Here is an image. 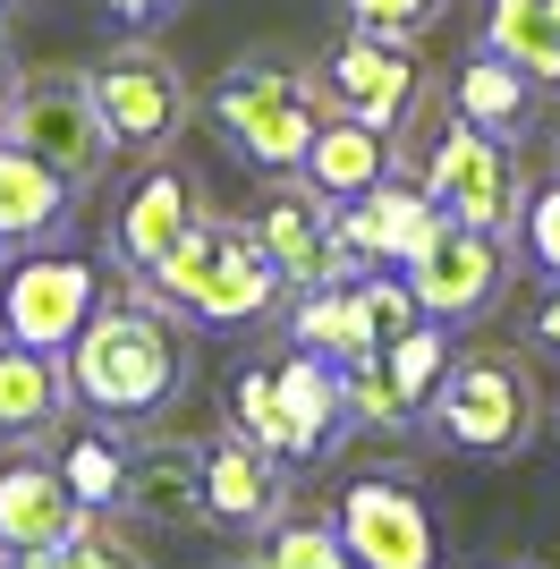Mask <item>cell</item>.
<instances>
[{
	"instance_id": "21",
	"label": "cell",
	"mask_w": 560,
	"mask_h": 569,
	"mask_svg": "<svg viewBox=\"0 0 560 569\" xmlns=\"http://www.w3.org/2000/svg\"><path fill=\"white\" fill-rule=\"evenodd\" d=\"M280 366V408H289V459H323L349 426V400H340V366L314 349L272 357Z\"/></svg>"
},
{
	"instance_id": "23",
	"label": "cell",
	"mask_w": 560,
	"mask_h": 569,
	"mask_svg": "<svg viewBox=\"0 0 560 569\" xmlns=\"http://www.w3.org/2000/svg\"><path fill=\"white\" fill-rule=\"evenodd\" d=\"M484 51H501L536 86H560V0H492Z\"/></svg>"
},
{
	"instance_id": "9",
	"label": "cell",
	"mask_w": 560,
	"mask_h": 569,
	"mask_svg": "<svg viewBox=\"0 0 560 569\" xmlns=\"http://www.w3.org/2000/svg\"><path fill=\"white\" fill-rule=\"evenodd\" d=\"M331 527L357 569H442V527H433L424 493H408L399 476H357Z\"/></svg>"
},
{
	"instance_id": "33",
	"label": "cell",
	"mask_w": 560,
	"mask_h": 569,
	"mask_svg": "<svg viewBox=\"0 0 560 569\" xmlns=\"http://www.w3.org/2000/svg\"><path fill=\"white\" fill-rule=\"evenodd\" d=\"M527 340H543V349H560V281H552V298L536 307V323H527Z\"/></svg>"
},
{
	"instance_id": "37",
	"label": "cell",
	"mask_w": 560,
	"mask_h": 569,
	"mask_svg": "<svg viewBox=\"0 0 560 569\" xmlns=\"http://www.w3.org/2000/svg\"><path fill=\"white\" fill-rule=\"evenodd\" d=\"M0 128H9V77H0Z\"/></svg>"
},
{
	"instance_id": "16",
	"label": "cell",
	"mask_w": 560,
	"mask_h": 569,
	"mask_svg": "<svg viewBox=\"0 0 560 569\" xmlns=\"http://www.w3.org/2000/svg\"><path fill=\"white\" fill-rule=\"evenodd\" d=\"M331 221H340L349 263H408V247L433 230V196H424L417 179H399V170H391V179H373L366 196L331 204Z\"/></svg>"
},
{
	"instance_id": "11",
	"label": "cell",
	"mask_w": 560,
	"mask_h": 569,
	"mask_svg": "<svg viewBox=\"0 0 560 569\" xmlns=\"http://www.w3.org/2000/svg\"><path fill=\"white\" fill-rule=\"evenodd\" d=\"M417 86H424V77H417V60H408V43H391V34H366V26H349V43L323 60V94H331V111L366 119V128H382V137L399 128V111H408V94H417Z\"/></svg>"
},
{
	"instance_id": "22",
	"label": "cell",
	"mask_w": 560,
	"mask_h": 569,
	"mask_svg": "<svg viewBox=\"0 0 560 569\" xmlns=\"http://www.w3.org/2000/svg\"><path fill=\"white\" fill-rule=\"evenodd\" d=\"M450 111L467 119V128H492V137H518V128H536L543 111V86L527 69H510L501 51H476L459 77H450Z\"/></svg>"
},
{
	"instance_id": "4",
	"label": "cell",
	"mask_w": 560,
	"mask_h": 569,
	"mask_svg": "<svg viewBox=\"0 0 560 569\" xmlns=\"http://www.w3.org/2000/svg\"><path fill=\"white\" fill-rule=\"evenodd\" d=\"M433 433H442L450 451L467 459H518L536 442V375H527V357L510 349H467L450 357V375L433 382Z\"/></svg>"
},
{
	"instance_id": "35",
	"label": "cell",
	"mask_w": 560,
	"mask_h": 569,
	"mask_svg": "<svg viewBox=\"0 0 560 569\" xmlns=\"http://www.w3.org/2000/svg\"><path fill=\"white\" fill-rule=\"evenodd\" d=\"M0 569H60V552H0Z\"/></svg>"
},
{
	"instance_id": "6",
	"label": "cell",
	"mask_w": 560,
	"mask_h": 569,
	"mask_svg": "<svg viewBox=\"0 0 560 569\" xmlns=\"http://www.w3.org/2000/svg\"><path fill=\"white\" fill-rule=\"evenodd\" d=\"M0 137L26 144L34 162H51L77 196H86L119 153L111 128H102V111H93V86L77 69H34L26 86H9V128H0Z\"/></svg>"
},
{
	"instance_id": "34",
	"label": "cell",
	"mask_w": 560,
	"mask_h": 569,
	"mask_svg": "<svg viewBox=\"0 0 560 569\" xmlns=\"http://www.w3.org/2000/svg\"><path fill=\"white\" fill-rule=\"evenodd\" d=\"M102 9H119V18H137V26H153V18H170L179 0H102Z\"/></svg>"
},
{
	"instance_id": "13",
	"label": "cell",
	"mask_w": 560,
	"mask_h": 569,
	"mask_svg": "<svg viewBox=\"0 0 560 569\" xmlns=\"http://www.w3.org/2000/svg\"><path fill=\"white\" fill-rule=\"evenodd\" d=\"M86 527L60 459L43 451H9L0 459V552H60Z\"/></svg>"
},
{
	"instance_id": "3",
	"label": "cell",
	"mask_w": 560,
	"mask_h": 569,
	"mask_svg": "<svg viewBox=\"0 0 560 569\" xmlns=\"http://www.w3.org/2000/svg\"><path fill=\"white\" fill-rule=\"evenodd\" d=\"M230 144L247 153L256 170H298L314 128H323L331 94H323V69H306V60H280V51H247L230 77H221V94H212Z\"/></svg>"
},
{
	"instance_id": "19",
	"label": "cell",
	"mask_w": 560,
	"mask_h": 569,
	"mask_svg": "<svg viewBox=\"0 0 560 569\" xmlns=\"http://www.w3.org/2000/svg\"><path fill=\"white\" fill-rule=\"evenodd\" d=\"M77 213V188L51 162H34L26 144L0 137V247H51Z\"/></svg>"
},
{
	"instance_id": "28",
	"label": "cell",
	"mask_w": 560,
	"mask_h": 569,
	"mask_svg": "<svg viewBox=\"0 0 560 569\" xmlns=\"http://www.w3.org/2000/svg\"><path fill=\"white\" fill-rule=\"evenodd\" d=\"M256 569H357L349 545H340V527L323 519H272L256 545Z\"/></svg>"
},
{
	"instance_id": "20",
	"label": "cell",
	"mask_w": 560,
	"mask_h": 569,
	"mask_svg": "<svg viewBox=\"0 0 560 569\" xmlns=\"http://www.w3.org/2000/svg\"><path fill=\"white\" fill-rule=\"evenodd\" d=\"M298 179L323 196V204H349V196H366L373 179H391V137L366 128V119H349V111H323V128H314V144H306Z\"/></svg>"
},
{
	"instance_id": "10",
	"label": "cell",
	"mask_w": 560,
	"mask_h": 569,
	"mask_svg": "<svg viewBox=\"0 0 560 569\" xmlns=\"http://www.w3.org/2000/svg\"><path fill=\"white\" fill-rule=\"evenodd\" d=\"M93 289H102V272H93L86 256H26L9 281H0V323H9V340H26V349H69L77 332H86L93 315Z\"/></svg>"
},
{
	"instance_id": "2",
	"label": "cell",
	"mask_w": 560,
	"mask_h": 569,
	"mask_svg": "<svg viewBox=\"0 0 560 569\" xmlns=\"http://www.w3.org/2000/svg\"><path fill=\"white\" fill-rule=\"evenodd\" d=\"M144 289L170 298V307H187V315H204V323H263L289 281H280V263L263 256L256 221L204 213L162 263H153V272H144Z\"/></svg>"
},
{
	"instance_id": "15",
	"label": "cell",
	"mask_w": 560,
	"mask_h": 569,
	"mask_svg": "<svg viewBox=\"0 0 560 569\" xmlns=\"http://www.w3.org/2000/svg\"><path fill=\"white\" fill-rule=\"evenodd\" d=\"M289 459H272L263 442H247V433H221V442H204V519L212 527H272L280 519V493H289Z\"/></svg>"
},
{
	"instance_id": "31",
	"label": "cell",
	"mask_w": 560,
	"mask_h": 569,
	"mask_svg": "<svg viewBox=\"0 0 560 569\" xmlns=\"http://www.w3.org/2000/svg\"><path fill=\"white\" fill-rule=\"evenodd\" d=\"M518 238H527V256H536L543 272L560 281V179H552L543 196H527V213H518Z\"/></svg>"
},
{
	"instance_id": "7",
	"label": "cell",
	"mask_w": 560,
	"mask_h": 569,
	"mask_svg": "<svg viewBox=\"0 0 560 569\" xmlns=\"http://www.w3.org/2000/svg\"><path fill=\"white\" fill-rule=\"evenodd\" d=\"M417 188L433 196V213L467 221V230H492V238H518V213H527V170H518L510 137L467 128L459 111L442 119V144H433Z\"/></svg>"
},
{
	"instance_id": "1",
	"label": "cell",
	"mask_w": 560,
	"mask_h": 569,
	"mask_svg": "<svg viewBox=\"0 0 560 569\" xmlns=\"http://www.w3.org/2000/svg\"><path fill=\"white\" fill-rule=\"evenodd\" d=\"M60 375H69V400H86L102 426H137L153 408L179 400L187 382V332L179 315L144 289L128 307H93L86 332L60 349Z\"/></svg>"
},
{
	"instance_id": "24",
	"label": "cell",
	"mask_w": 560,
	"mask_h": 569,
	"mask_svg": "<svg viewBox=\"0 0 560 569\" xmlns=\"http://www.w3.org/2000/svg\"><path fill=\"white\" fill-rule=\"evenodd\" d=\"M60 476H69V493L86 519H102V510H128V442H119L111 426L77 433L69 451H60Z\"/></svg>"
},
{
	"instance_id": "32",
	"label": "cell",
	"mask_w": 560,
	"mask_h": 569,
	"mask_svg": "<svg viewBox=\"0 0 560 569\" xmlns=\"http://www.w3.org/2000/svg\"><path fill=\"white\" fill-rule=\"evenodd\" d=\"M60 569H144V561L128 545H111V536H93V519H86L69 545H60Z\"/></svg>"
},
{
	"instance_id": "38",
	"label": "cell",
	"mask_w": 560,
	"mask_h": 569,
	"mask_svg": "<svg viewBox=\"0 0 560 569\" xmlns=\"http://www.w3.org/2000/svg\"><path fill=\"white\" fill-rule=\"evenodd\" d=\"M0 9H9V0H0Z\"/></svg>"
},
{
	"instance_id": "27",
	"label": "cell",
	"mask_w": 560,
	"mask_h": 569,
	"mask_svg": "<svg viewBox=\"0 0 560 569\" xmlns=\"http://www.w3.org/2000/svg\"><path fill=\"white\" fill-rule=\"evenodd\" d=\"M289 340H306L314 357H357V315H349V281H314L298 289V315H289Z\"/></svg>"
},
{
	"instance_id": "30",
	"label": "cell",
	"mask_w": 560,
	"mask_h": 569,
	"mask_svg": "<svg viewBox=\"0 0 560 569\" xmlns=\"http://www.w3.org/2000/svg\"><path fill=\"white\" fill-rule=\"evenodd\" d=\"M340 9H349V26H366V34L408 43V34H424V26H433V9H442V0H340Z\"/></svg>"
},
{
	"instance_id": "5",
	"label": "cell",
	"mask_w": 560,
	"mask_h": 569,
	"mask_svg": "<svg viewBox=\"0 0 560 569\" xmlns=\"http://www.w3.org/2000/svg\"><path fill=\"white\" fill-rule=\"evenodd\" d=\"M86 86H93V111L111 128V144L144 153V162H162L170 144L187 137V119H196V94H187L179 60L162 43H111L86 69Z\"/></svg>"
},
{
	"instance_id": "8",
	"label": "cell",
	"mask_w": 560,
	"mask_h": 569,
	"mask_svg": "<svg viewBox=\"0 0 560 569\" xmlns=\"http://www.w3.org/2000/svg\"><path fill=\"white\" fill-rule=\"evenodd\" d=\"M399 281L417 289V307L433 315V323H476V315L501 298V281H510V238L433 213V230H424L417 247H408V263H399Z\"/></svg>"
},
{
	"instance_id": "18",
	"label": "cell",
	"mask_w": 560,
	"mask_h": 569,
	"mask_svg": "<svg viewBox=\"0 0 560 569\" xmlns=\"http://www.w3.org/2000/svg\"><path fill=\"white\" fill-rule=\"evenodd\" d=\"M69 417V375H60V349H26V340H0V442L9 451H34L51 442Z\"/></svg>"
},
{
	"instance_id": "36",
	"label": "cell",
	"mask_w": 560,
	"mask_h": 569,
	"mask_svg": "<svg viewBox=\"0 0 560 569\" xmlns=\"http://www.w3.org/2000/svg\"><path fill=\"white\" fill-rule=\"evenodd\" d=\"M0 69H9V9H0Z\"/></svg>"
},
{
	"instance_id": "25",
	"label": "cell",
	"mask_w": 560,
	"mask_h": 569,
	"mask_svg": "<svg viewBox=\"0 0 560 569\" xmlns=\"http://www.w3.org/2000/svg\"><path fill=\"white\" fill-rule=\"evenodd\" d=\"M373 357H382L391 391H399V400H408V408L424 417V408H433V382L450 375V323H433V315H424V323H408V332H399L391 349H373Z\"/></svg>"
},
{
	"instance_id": "29",
	"label": "cell",
	"mask_w": 560,
	"mask_h": 569,
	"mask_svg": "<svg viewBox=\"0 0 560 569\" xmlns=\"http://www.w3.org/2000/svg\"><path fill=\"white\" fill-rule=\"evenodd\" d=\"M230 408H238V433H247V442H263L272 459H289V408H280V366H272V357L238 375Z\"/></svg>"
},
{
	"instance_id": "26",
	"label": "cell",
	"mask_w": 560,
	"mask_h": 569,
	"mask_svg": "<svg viewBox=\"0 0 560 569\" xmlns=\"http://www.w3.org/2000/svg\"><path fill=\"white\" fill-rule=\"evenodd\" d=\"M349 315H357V349H391L408 323H424L417 289L399 281V272H357L349 281Z\"/></svg>"
},
{
	"instance_id": "14",
	"label": "cell",
	"mask_w": 560,
	"mask_h": 569,
	"mask_svg": "<svg viewBox=\"0 0 560 569\" xmlns=\"http://www.w3.org/2000/svg\"><path fill=\"white\" fill-rule=\"evenodd\" d=\"M204 221V188L187 179V170H170V162H153L128 188V204H119V221H111V247H119V263H137V272H153V263L179 247L187 230Z\"/></svg>"
},
{
	"instance_id": "12",
	"label": "cell",
	"mask_w": 560,
	"mask_h": 569,
	"mask_svg": "<svg viewBox=\"0 0 560 569\" xmlns=\"http://www.w3.org/2000/svg\"><path fill=\"white\" fill-rule=\"evenodd\" d=\"M256 238H263V256L280 263V281L289 289H314V281H357V263L349 247H340V221H331V204L314 188H280L272 204L256 213Z\"/></svg>"
},
{
	"instance_id": "17",
	"label": "cell",
	"mask_w": 560,
	"mask_h": 569,
	"mask_svg": "<svg viewBox=\"0 0 560 569\" xmlns=\"http://www.w3.org/2000/svg\"><path fill=\"white\" fill-rule=\"evenodd\" d=\"M128 510L153 527H204V442L153 433L128 451Z\"/></svg>"
}]
</instances>
